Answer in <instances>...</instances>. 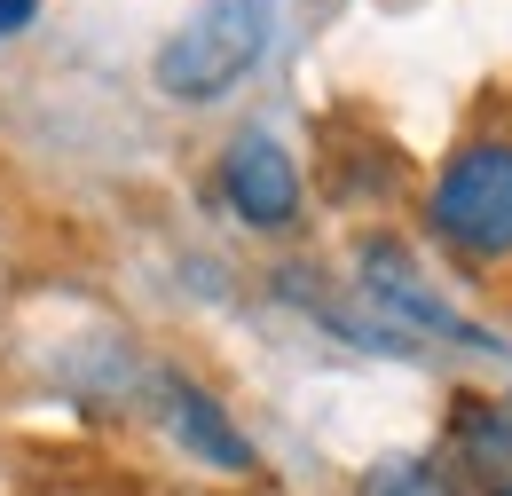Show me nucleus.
Masks as SVG:
<instances>
[{
	"label": "nucleus",
	"instance_id": "1",
	"mask_svg": "<svg viewBox=\"0 0 512 496\" xmlns=\"http://www.w3.org/2000/svg\"><path fill=\"white\" fill-rule=\"evenodd\" d=\"M268 56V0H197V16L158 48V87L182 103L229 95L253 63Z\"/></svg>",
	"mask_w": 512,
	"mask_h": 496
},
{
	"label": "nucleus",
	"instance_id": "2",
	"mask_svg": "<svg viewBox=\"0 0 512 496\" xmlns=\"http://www.w3.org/2000/svg\"><path fill=\"white\" fill-rule=\"evenodd\" d=\"M434 229L473 260H505L512 252V142H473L457 150L434 182Z\"/></svg>",
	"mask_w": 512,
	"mask_h": 496
},
{
	"label": "nucleus",
	"instance_id": "3",
	"mask_svg": "<svg viewBox=\"0 0 512 496\" xmlns=\"http://www.w3.org/2000/svg\"><path fill=\"white\" fill-rule=\"evenodd\" d=\"M363 292H371V308H379V315L410 323V331H434V339H457V347H489V331H473L465 315L449 308L394 237H371V245H363Z\"/></svg>",
	"mask_w": 512,
	"mask_h": 496
},
{
	"label": "nucleus",
	"instance_id": "4",
	"mask_svg": "<svg viewBox=\"0 0 512 496\" xmlns=\"http://www.w3.org/2000/svg\"><path fill=\"white\" fill-rule=\"evenodd\" d=\"M221 189H229V205H237L253 229H284V221L300 213V166H292V150L268 142V134L229 142V158H221Z\"/></svg>",
	"mask_w": 512,
	"mask_h": 496
},
{
	"label": "nucleus",
	"instance_id": "5",
	"mask_svg": "<svg viewBox=\"0 0 512 496\" xmlns=\"http://www.w3.org/2000/svg\"><path fill=\"white\" fill-rule=\"evenodd\" d=\"M166 386V418H174V434H182V449H197L205 465H221V473H253V441L237 434V418L205 394V386H190V378H158Z\"/></svg>",
	"mask_w": 512,
	"mask_h": 496
},
{
	"label": "nucleus",
	"instance_id": "6",
	"mask_svg": "<svg viewBox=\"0 0 512 496\" xmlns=\"http://www.w3.org/2000/svg\"><path fill=\"white\" fill-rule=\"evenodd\" d=\"M457 457L481 496H512V402H457Z\"/></svg>",
	"mask_w": 512,
	"mask_h": 496
},
{
	"label": "nucleus",
	"instance_id": "7",
	"mask_svg": "<svg viewBox=\"0 0 512 496\" xmlns=\"http://www.w3.org/2000/svg\"><path fill=\"white\" fill-rule=\"evenodd\" d=\"M355 496H457V489H449L426 457H379V465L363 473V489H355Z\"/></svg>",
	"mask_w": 512,
	"mask_h": 496
},
{
	"label": "nucleus",
	"instance_id": "8",
	"mask_svg": "<svg viewBox=\"0 0 512 496\" xmlns=\"http://www.w3.org/2000/svg\"><path fill=\"white\" fill-rule=\"evenodd\" d=\"M32 8H40V0H0V32H16V24H32Z\"/></svg>",
	"mask_w": 512,
	"mask_h": 496
}]
</instances>
